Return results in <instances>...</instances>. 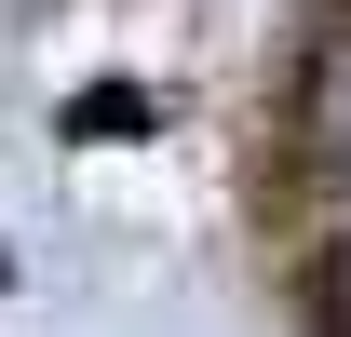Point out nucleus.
<instances>
[{
  "mask_svg": "<svg viewBox=\"0 0 351 337\" xmlns=\"http://www.w3.org/2000/svg\"><path fill=\"white\" fill-rule=\"evenodd\" d=\"M298 149H311L324 189H351V14L311 41V68H298Z\"/></svg>",
  "mask_w": 351,
  "mask_h": 337,
  "instance_id": "1",
  "label": "nucleus"
},
{
  "mask_svg": "<svg viewBox=\"0 0 351 337\" xmlns=\"http://www.w3.org/2000/svg\"><path fill=\"white\" fill-rule=\"evenodd\" d=\"M68 135H95V149H135V135H149V82H95V95H68Z\"/></svg>",
  "mask_w": 351,
  "mask_h": 337,
  "instance_id": "2",
  "label": "nucleus"
},
{
  "mask_svg": "<svg viewBox=\"0 0 351 337\" xmlns=\"http://www.w3.org/2000/svg\"><path fill=\"white\" fill-rule=\"evenodd\" d=\"M311 324H324V337H351V229L311 256Z\"/></svg>",
  "mask_w": 351,
  "mask_h": 337,
  "instance_id": "3",
  "label": "nucleus"
}]
</instances>
